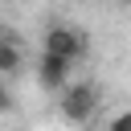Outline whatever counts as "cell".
<instances>
[{
  "mask_svg": "<svg viewBox=\"0 0 131 131\" xmlns=\"http://www.w3.org/2000/svg\"><path fill=\"white\" fill-rule=\"evenodd\" d=\"M57 111L66 123H90L94 111H98V90L90 82H66L61 98H57Z\"/></svg>",
  "mask_w": 131,
  "mask_h": 131,
  "instance_id": "cell-1",
  "label": "cell"
},
{
  "mask_svg": "<svg viewBox=\"0 0 131 131\" xmlns=\"http://www.w3.org/2000/svg\"><path fill=\"white\" fill-rule=\"evenodd\" d=\"M45 53H57L66 61H78L86 53V41H82V33L74 25H49L45 29Z\"/></svg>",
  "mask_w": 131,
  "mask_h": 131,
  "instance_id": "cell-2",
  "label": "cell"
},
{
  "mask_svg": "<svg viewBox=\"0 0 131 131\" xmlns=\"http://www.w3.org/2000/svg\"><path fill=\"white\" fill-rule=\"evenodd\" d=\"M70 66L74 61H66V57H57V53H41L37 57V82L45 86V90H66V82H70Z\"/></svg>",
  "mask_w": 131,
  "mask_h": 131,
  "instance_id": "cell-3",
  "label": "cell"
},
{
  "mask_svg": "<svg viewBox=\"0 0 131 131\" xmlns=\"http://www.w3.org/2000/svg\"><path fill=\"white\" fill-rule=\"evenodd\" d=\"M20 61H25L20 41L4 33V37H0V74H16V70H20Z\"/></svg>",
  "mask_w": 131,
  "mask_h": 131,
  "instance_id": "cell-4",
  "label": "cell"
},
{
  "mask_svg": "<svg viewBox=\"0 0 131 131\" xmlns=\"http://www.w3.org/2000/svg\"><path fill=\"white\" fill-rule=\"evenodd\" d=\"M106 131H131V106H127V111H119V115L106 123Z\"/></svg>",
  "mask_w": 131,
  "mask_h": 131,
  "instance_id": "cell-5",
  "label": "cell"
},
{
  "mask_svg": "<svg viewBox=\"0 0 131 131\" xmlns=\"http://www.w3.org/2000/svg\"><path fill=\"white\" fill-rule=\"evenodd\" d=\"M8 111H12V90L0 82V115H8Z\"/></svg>",
  "mask_w": 131,
  "mask_h": 131,
  "instance_id": "cell-6",
  "label": "cell"
},
{
  "mask_svg": "<svg viewBox=\"0 0 131 131\" xmlns=\"http://www.w3.org/2000/svg\"><path fill=\"white\" fill-rule=\"evenodd\" d=\"M4 33H8V29H4V20H0V37H4Z\"/></svg>",
  "mask_w": 131,
  "mask_h": 131,
  "instance_id": "cell-7",
  "label": "cell"
}]
</instances>
